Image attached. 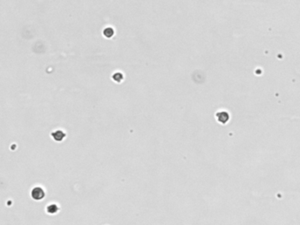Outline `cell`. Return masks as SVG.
<instances>
[{
    "label": "cell",
    "instance_id": "cell-3",
    "mask_svg": "<svg viewBox=\"0 0 300 225\" xmlns=\"http://www.w3.org/2000/svg\"><path fill=\"white\" fill-rule=\"evenodd\" d=\"M46 210H47L48 214L54 215V214H56V213H57L59 211V207H58V205H57L56 203H51V204H49L47 207Z\"/></svg>",
    "mask_w": 300,
    "mask_h": 225
},
{
    "label": "cell",
    "instance_id": "cell-1",
    "mask_svg": "<svg viewBox=\"0 0 300 225\" xmlns=\"http://www.w3.org/2000/svg\"><path fill=\"white\" fill-rule=\"evenodd\" d=\"M45 195H46L45 190L41 186H34L31 191V197L33 198V200L37 201L43 200L45 198Z\"/></svg>",
    "mask_w": 300,
    "mask_h": 225
},
{
    "label": "cell",
    "instance_id": "cell-2",
    "mask_svg": "<svg viewBox=\"0 0 300 225\" xmlns=\"http://www.w3.org/2000/svg\"><path fill=\"white\" fill-rule=\"evenodd\" d=\"M51 136H52V138L56 141V142H62L63 140H64V138L66 137V134H65L64 131L58 129V130L53 131L51 133Z\"/></svg>",
    "mask_w": 300,
    "mask_h": 225
},
{
    "label": "cell",
    "instance_id": "cell-4",
    "mask_svg": "<svg viewBox=\"0 0 300 225\" xmlns=\"http://www.w3.org/2000/svg\"><path fill=\"white\" fill-rule=\"evenodd\" d=\"M104 34H105V36H107V37H111V36L114 34V31H113V29H112V28H108L105 30Z\"/></svg>",
    "mask_w": 300,
    "mask_h": 225
}]
</instances>
